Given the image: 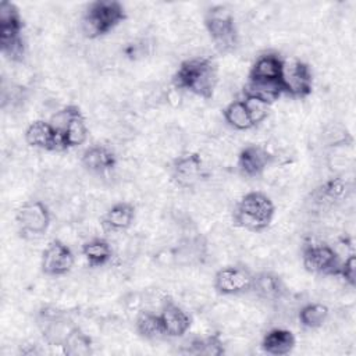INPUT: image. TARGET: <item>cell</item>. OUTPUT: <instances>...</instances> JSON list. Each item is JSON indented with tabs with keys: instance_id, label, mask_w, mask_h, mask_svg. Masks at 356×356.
I'll return each instance as SVG.
<instances>
[{
	"instance_id": "44dd1931",
	"label": "cell",
	"mask_w": 356,
	"mask_h": 356,
	"mask_svg": "<svg viewBox=\"0 0 356 356\" xmlns=\"http://www.w3.org/2000/svg\"><path fill=\"white\" fill-rule=\"evenodd\" d=\"M207 257V242L202 235L182 239L175 250L174 259L179 264H202Z\"/></svg>"
},
{
	"instance_id": "1f68e13d",
	"label": "cell",
	"mask_w": 356,
	"mask_h": 356,
	"mask_svg": "<svg viewBox=\"0 0 356 356\" xmlns=\"http://www.w3.org/2000/svg\"><path fill=\"white\" fill-rule=\"evenodd\" d=\"M348 189L346 181L342 178H331L321 186V195L330 200L341 199Z\"/></svg>"
},
{
	"instance_id": "2e32d148",
	"label": "cell",
	"mask_w": 356,
	"mask_h": 356,
	"mask_svg": "<svg viewBox=\"0 0 356 356\" xmlns=\"http://www.w3.org/2000/svg\"><path fill=\"white\" fill-rule=\"evenodd\" d=\"M82 167L90 174L104 175L111 172L117 165V156L107 145L95 143L88 146L81 156Z\"/></svg>"
},
{
	"instance_id": "4dcf8cb0",
	"label": "cell",
	"mask_w": 356,
	"mask_h": 356,
	"mask_svg": "<svg viewBox=\"0 0 356 356\" xmlns=\"http://www.w3.org/2000/svg\"><path fill=\"white\" fill-rule=\"evenodd\" d=\"M242 99H243V102L246 104V108L249 111V115H250L254 127L261 124L267 118V115H268L270 106H267V104H264V103H261V102H259L256 99H252V97H242Z\"/></svg>"
},
{
	"instance_id": "e0dca14e",
	"label": "cell",
	"mask_w": 356,
	"mask_h": 356,
	"mask_svg": "<svg viewBox=\"0 0 356 356\" xmlns=\"http://www.w3.org/2000/svg\"><path fill=\"white\" fill-rule=\"evenodd\" d=\"M136 217V207L131 202H117L102 216L100 224L106 232H124L129 229Z\"/></svg>"
},
{
	"instance_id": "f1b7e54d",
	"label": "cell",
	"mask_w": 356,
	"mask_h": 356,
	"mask_svg": "<svg viewBox=\"0 0 356 356\" xmlns=\"http://www.w3.org/2000/svg\"><path fill=\"white\" fill-rule=\"evenodd\" d=\"M328 316L330 309L327 305L310 302L303 305L298 312V321L303 328L317 330L324 325V323L328 320Z\"/></svg>"
},
{
	"instance_id": "d4e9b609",
	"label": "cell",
	"mask_w": 356,
	"mask_h": 356,
	"mask_svg": "<svg viewBox=\"0 0 356 356\" xmlns=\"http://www.w3.org/2000/svg\"><path fill=\"white\" fill-rule=\"evenodd\" d=\"M81 253L90 267H103L110 263L113 257V249L107 239L92 238L81 246Z\"/></svg>"
},
{
	"instance_id": "d6986e66",
	"label": "cell",
	"mask_w": 356,
	"mask_h": 356,
	"mask_svg": "<svg viewBox=\"0 0 356 356\" xmlns=\"http://www.w3.org/2000/svg\"><path fill=\"white\" fill-rule=\"evenodd\" d=\"M285 60L277 51L261 53L250 67L248 79L280 82Z\"/></svg>"
},
{
	"instance_id": "8992f818",
	"label": "cell",
	"mask_w": 356,
	"mask_h": 356,
	"mask_svg": "<svg viewBox=\"0 0 356 356\" xmlns=\"http://www.w3.org/2000/svg\"><path fill=\"white\" fill-rule=\"evenodd\" d=\"M15 222L19 236L24 239L40 238L50 227V209L42 200H26L17 209Z\"/></svg>"
},
{
	"instance_id": "277c9868",
	"label": "cell",
	"mask_w": 356,
	"mask_h": 356,
	"mask_svg": "<svg viewBox=\"0 0 356 356\" xmlns=\"http://www.w3.org/2000/svg\"><path fill=\"white\" fill-rule=\"evenodd\" d=\"M24 19L19 8L13 1L0 3V50L3 56L13 61L19 63L25 57V39H24Z\"/></svg>"
},
{
	"instance_id": "83f0119b",
	"label": "cell",
	"mask_w": 356,
	"mask_h": 356,
	"mask_svg": "<svg viewBox=\"0 0 356 356\" xmlns=\"http://www.w3.org/2000/svg\"><path fill=\"white\" fill-rule=\"evenodd\" d=\"M222 117L225 122L236 131H249L254 128L243 99H236L228 103L222 110Z\"/></svg>"
},
{
	"instance_id": "603a6c76",
	"label": "cell",
	"mask_w": 356,
	"mask_h": 356,
	"mask_svg": "<svg viewBox=\"0 0 356 356\" xmlns=\"http://www.w3.org/2000/svg\"><path fill=\"white\" fill-rule=\"evenodd\" d=\"M184 353L203 355V356H221L225 353V343L220 332L209 334L206 337H195L184 345Z\"/></svg>"
},
{
	"instance_id": "ac0fdd59",
	"label": "cell",
	"mask_w": 356,
	"mask_h": 356,
	"mask_svg": "<svg viewBox=\"0 0 356 356\" xmlns=\"http://www.w3.org/2000/svg\"><path fill=\"white\" fill-rule=\"evenodd\" d=\"M259 299L266 302H277L286 295V285L281 275L274 271L254 273L252 291Z\"/></svg>"
},
{
	"instance_id": "cb8c5ba5",
	"label": "cell",
	"mask_w": 356,
	"mask_h": 356,
	"mask_svg": "<svg viewBox=\"0 0 356 356\" xmlns=\"http://www.w3.org/2000/svg\"><path fill=\"white\" fill-rule=\"evenodd\" d=\"M135 330L138 335L143 339L156 341L167 338L163 323L159 313L152 310H139L135 317Z\"/></svg>"
},
{
	"instance_id": "30bf717a",
	"label": "cell",
	"mask_w": 356,
	"mask_h": 356,
	"mask_svg": "<svg viewBox=\"0 0 356 356\" xmlns=\"http://www.w3.org/2000/svg\"><path fill=\"white\" fill-rule=\"evenodd\" d=\"M280 82L285 96L292 99H305L313 90L312 68L302 60L285 61Z\"/></svg>"
},
{
	"instance_id": "8fae6325",
	"label": "cell",
	"mask_w": 356,
	"mask_h": 356,
	"mask_svg": "<svg viewBox=\"0 0 356 356\" xmlns=\"http://www.w3.org/2000/svg\"><path fill=\"white\" fill-rule=\"evenodd\" d=\"M75 264L72 249L58 238L51 239L42 252L40 270L49 277L67 275Z\"/></svg>"
},
{
	"instance_id": "9c48e42d",
	"label": "cell",
	"mask_w": 356,
	"mask_h": 356,
	"mask_svg": "<svg viewBox=\"0 0 356 356\" xmlns=\"http://www.w3.org/2000/svg\"><path fill=\"white\" fill-rule=\"evenodd\" d=\"M300 259L303 268L316 275L337 277L341 264L338 252L327 243H305L302 246Z\"/></svg>"
},
{
	"instance_id": "4316f807",
	"label": "cell",
	"mask_w": 356,
	"mask_h": 356,
	"mask_svg": "<svg viewBox=\"0 0 356 356\" xmlns=\"http://www.w3.org/2000/svg\"><path fill=\"white\" fill-rule=\"evenodd\" d=\"M89 135V128L85 120V115L82 113L81 108H78L74 115L71 117L63 138H64V143H65V149H74V147H79L81 145H83L88 139Z\"/></svg>"
},
{
	"instance_id": "7a4b0ae2",
	"label": "cell",
	"mask_w": 356,
	"mask_h": 356,
	"mask_svg": "<svg viewBox=\"0 0 356 356\" xmlns=\"http://www.w3.org/2000/svg\"><path fill=\"white\" fill-rule=\"evenodd\" d=\"M274 216L275 204L271 197L264 192L252 191L236 202L232 222L235 227L250 232H263L271 225Z\"/></svg>"
},
{
	"instance_id": "ba28073f",
	"label": "cell",
	"mask_w": 356,
	"mask_h": 356,
	"mask_svg": "<svg viewBox=\"0 0 356 356\" xmlns=\"http://www.w3.org/2000/svg\"><path fill=\"white\" fill-rule=\"evenodd\" d=\"M254 273L245 264H228L213 278V288L222 296H238L252 291Z\"/></svg>"
},
{
	"instance_id": "ffe728a7",
	"label": "cell",
	"mask_w": 356,
	"mask_h": 356,
	"mask_svg": "<svg viewBox=\"0 0 356 356\" xmlns=\"http://www.w3.org/2000/svg\"><path fill=\"white\" fill-rule=\"evenodd\" d=\"M296 346V338L291 330L271 328L268 330L260 342V348L264 353L271 356L289 355Z\"/></svg>"
},
{
	"instance_id": "6da1fadb",
	"label": "cell",
	"mask_w": 356,
	"mask_h": 356,
	"mask_svg": "<svg viewBox=\"0 0 356 356\" xmlns=\"http://www.w3.org/2000/svg\"><path fill=\"white\" fill-rule=\"evenodd\" d=\"M218 83V67L211 57L196 56L184 60L172 75V85L178 90L189 92L210 100Z\"/></svg>"
},
{
	"instance_id": "9a60e30c",
	"label": "cell",
	"mask_w": 356,
	"mask_h": 356,
	"mask_svg": "<svg viewBox=\"0 0 356 356\" xmlns=\"http://www.w3.org/2000/svg\"><path fill=\"white\" fill-rule=\"evenodd\" d=\"M159 314L167 338L185 337L192 325V317L171 298L163 299Z\"/></svg>"
},
{
	"instance_id": "7c38bea8",
	"label": "cell",
	"mask_w": 356,
	"mask_h": 356,
	"mask_svg": "<svg viewBox=\"0 0 356 356\" xmlns=\"http://www.w3.org/2000/svg\"><path fill=\"white\" fill-rule=\"evenodd\" d=\"M24 139L28 146L44 152H64L65 143L63 135L54 129L50 121L35 120L32 121L24 134Z\"/></svg>"
},
{
	"instance_id": "7402d4cb",
	"label": "cell",
	"mask_w": 356,
	"mask_h": 356,
	"mask_svg": "<svg viewBox=\"0 0 356 356\" xmlns=\"http://www.w3.org/2000/svg\"><path fill=\"white\" fill-rule=\"evenodd\" d=\"M243 97H252L256 99L267 106H273L281 96L282 88L281 82H273V81H259V79H248L242 89Z\"/></svg>"
},
{
	"instance_id": "3957f363",
	"label": "cell",
	"mask_w": 356,
	"mask_h": 356,
	"mask_svg": "<svg viewBox=\"0 0 356 356\" xmlns=\"http://www.w3.org/2000/svg\"><path fill=\"white\" fill-rule=\"evenodd\" d=\"M125 18L127 11L121 1L95 0L83 11L81 31L88 39H97L114 31Z\"/></svg>"
},
{
	"instance_id": "f546056e",
	"label": "cell",
	"mask_w": 356,
	"mask_h": 356,
	"mask_svg": "<svg viewBox=\"0 0 356 356\" xmlns=\"http://www.w3.org/2000/svg\"><path fill=\"white\" fill-rule=\"evenodd\" d=\"M337 277H341L350 288L356 285V257L353 253L341 260Z\"/></svg>"
},
{
	"instance_id": "484cf974",
	"label": "cell",
	"mask_w": 356,
	"mask_h": 356,
	"mask_svg": "<svg viewBox=\"0 0 356 356\" xmlns=\"http://www.w3.org/2000/svg\"><path fill=\"white\" fill-rule=\"evenodd\" d=\"M61 348L67 356H89L93 353V339L75 324L67 334Z\"/></svg>"
},
{
	"instance_id": "52a82bcc",
	"label": "cell",
	"mask_w": 356,
	"mask_h": 356,
	"mask_svg": "<svg viewBox=\"0 0 356 356\" xmlns=\"http://www.w3.org/2000/svg\"><path fill=\"white\" fill-rule=\"evenodd\" d=\"M36 321L40 335L49 346H61L67 334L75 325L68 312L54 306H43L38 312Z\"/></svg>"
},
{
	"instance_id": "5b68a950",
	"label": "cell",
	"mask_w": 356,
	"mask_h": 356,
	"mask_svg": "<svg viewBox=\"0 0 356 356\" xmlns=\"http://www.w3.org/2000/svg\"><path fill=\"white\" fill-rule=\"evenodd\" d=\"M204 28L220 53H229L238 46L239 35L232 11L222 4L210 7L204 14Z\"/></svg>"
},
{
	"instance_id": "4fadbf2b",
	"label": "cell",
	"mask_w": 356,
	"mask_h": 356,
	"mask_svg": "<svg viewBox=\"0 0 356 356\" xmlns=\"http://www.w3.org/2000/svg\"><path fill=\"white\" fill-rule=\"evenodd\" d=\"M273 154L261 145L249 143L236 157V168L246 178H260L273 163Z\"/></svg>"
},
{
	"instance_id": "5bb4252c",
	"label": "cell",
	"mask_w": 356,
	"mask_h": 356,
	"mask_svg": "<svg viewBox=\"0 0 356 356\" xmlns=\"http://www.w3.org/2000/svg\"><path fill=\"white\" fill-rule=\"evenodd\" d=\"M203 159L199 153L191 152L175 157L170 165L171 179L181 188L195 185L203 175Z\"/></svg>"
}]
</instances>
